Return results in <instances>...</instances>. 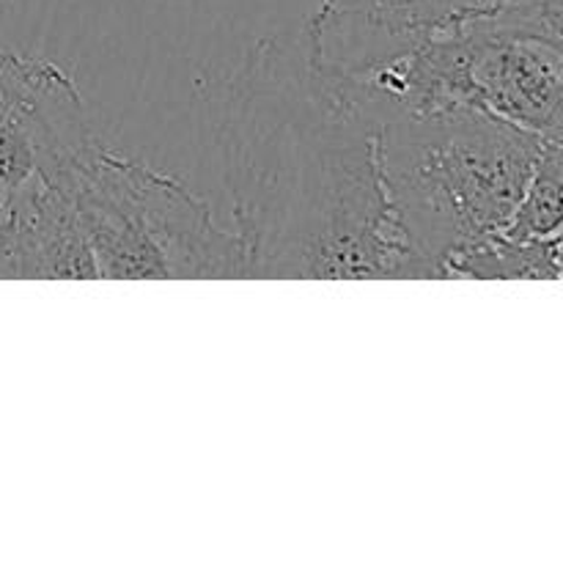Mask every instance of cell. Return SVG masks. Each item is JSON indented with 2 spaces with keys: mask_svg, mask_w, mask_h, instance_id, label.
I'll return each instance as SVG.
<instances>
[{
  "mask_svg": "<svg viewBox=\"0 0 563 563\" xmlns=\"http://www.w3.org/2000/svg\"><path fill=\"white\" fill-rule=\"evenodd\" d=\"M220 141L242 278H438L390 192L383 102L306 36L247 53Z\"/></svg>",
  "mask_w": 563,
  "mask_h": 563,
  "instance_id": "obj_1",
  "label": "cell"
},
{
  "mask_svg": "<svg viewBox=\"0 0 563 563\" xmlns=\"http://www.w3.org/2000/svg\"><path fill=\"white\" fill-rule=\"evenodd\" d=\"M487 11L484 0H322L306 38L322 64L357 71Z\"/></svg>",
  "mask_w": 563,
  "mask_h": 563,
  "instance_id": "obj_4",
  "label": "cell"
},
{
  "mask_svg": "<svg viewBox=\"0 0 563 563\" xmlns=\"http://www.w3.org/2000/svg\"><path fill=\"white\" fill-rule=\"evenodd\" d=\"M379 102L394 201L421 256L449 278L456 258L515 225L544 152L563 141L476 110L407 113Z\"/></svg>",
  "mask_w": 563,
  "mask_h": 563,
  "instance_id": "obj_2",
  "label": "cell"
},
{
  "mask_svg": "<svg viewBox=\"0 0 563 563\" xmlns=\"http://www.w3.org/2000/svg\"><path fill=\"white\" fill-rule=\"evenodd\" d=\"M561 275V236L509 240L498 236L473 247L449 267V278H548Z\"/></svg>",
  "mask_w": 563,
  "mask_h": 563,
  "instance_id": "obj_5",
  "label": "cell"
},
{
  "mask_svg": "<svg viewBox=\"0 0 563 563\" xmlns=\"http://www.w3.org/2000/svg\"><path fill=\"white\" fill-rule=\"evenodd\" d=\"M97 278H242L234 234L170 176L88 143L58 170Z\"/></svg>",
  "mask_w": 563,
  "mask_h": 563,
  "instance_id": "obj_3",
  "label": "cell"
}]
</instances>
